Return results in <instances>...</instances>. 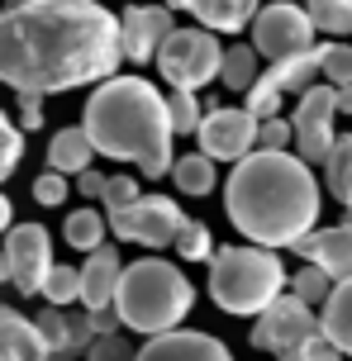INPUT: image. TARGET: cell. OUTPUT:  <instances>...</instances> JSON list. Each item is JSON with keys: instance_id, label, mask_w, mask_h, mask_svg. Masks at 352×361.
<instances>
[{"instance_id": "d590c367", "label": "cell", "mask_w": 352, "mask_h": 361, "mask_svg": "<svg viewBox=\"0 0 352 361\" xmlns=\"http://www.w3.org/2000/svg\"><path fill=\"white\" fill-rule=\"evenodd\" d=\"M296 147V128L291 119H267L257 128V152H291Z\"/></svg>"}, {"instance_id": "d6986e66", "label": "cell", "mask_w": 352, "mask_h": 361, "mask_svg": "<svg viewBox=\"0 0 352 361\" xmlns=\"http://www.w3.org/2000/svg\"><path fill=\"white\" fill-rule=\"evenodd\" d=\"M91 157L95 147L91 138H86V128H57L53 143H48V171H57V176H81V171H91Z\"/></svg>"}, {"instance_id": "603a6c76", "label": "cell", "mask_w": 352, "mask_h": 361, "mask_svg": "<svg viewBox=\"0 0 352 361\" xmlns=\"http://www.w3.org/2000/svg\"><path fill=\"white\" fill-rule=\"evenodd\" d=\"M219 81L229 90H238V95H248V90L262 81V57L253 43H233V48H224V72Z\"/></svg>"}, {"instance_id": "2e32d148", "label": "cell", "mask_w": 352, "mask_h": 361, "mask_svg": "<svg viewBox=\"0 0 352 361\" xmlns=\"http://www.w3.org/2000/svg\"><path fill=\"white\" fill-rule=\"evenodd\" d=\"M119 281H124V262H119V252H114V247L91 252L86 267H81V309H86V314H105V309H114Z\"/></svg>"}, {"instance_id": "30bf717a", "label": "cell", "mask_w": 352, "mask_h": 361, "mask_svg": "<svg viewBox=\"0 0 352 361\" xmlns=\"http://www.w3.org/2000/svg\"><path fill=\"white\" fill-rule=\"evenodd\" d=\"M334 119H338V90L334 86H315L310 95H300L296 114H291V128H296V157L310 171L329 166V157H334V147H338Z\"/></svg>"}, {"instance_id": "8fae6325", "label": "cell", "mask_w": 352, "mask_h": 361, "mask_svg": "<svg viewBox=\"0 0 352 361\" xmlns=\"http://www.w3.org/2000/svg\"><path fill=\"white\" fill-rule=\"evenodd\" d=\"M257 119L248 114L243 105H214L205 109V124H200V152L210 162H248L257 152Z\"/></svg>"}, {"instance_id": "ac0fdd59", "label": "cell", "mask_w": 352, "mask_h": 361, "mask_svg": "<svg viewBox=\"0 0 352 361\" xmlns=\"http://www.w3.org/2000/svg\"><path fill=\"white\" fill-rule=\"evenodd\" d=\"M181 10H190L195 15V24L200 29H210V34H238V29H253V19H257V5L253 0H186Z\"/></svg>"}, {"instance_id": "44dd1931", "label": "cell", "mask_w": 352, "mask_h": 361, "mask_svg": "<svg viewBox=\"0 0 352 361\" xmlns=\"http://www.w3.org/2000/svg\"><path fill=\"white\" fill-rule=\"evenodd\" d=\"M105 233H110V219H105V209H95V204L72 209L67 224H62V238H67V247H76V252H100L105 247Z\"/></svg>"}, {"instance_id": "4dcf8cb0", "label": "cell", "mask_w": 352, "mask_h": 361, "mask_svg": "<svg viewBox=\"0 0 352 361\" xmlns=\"http://www.w3.org/2000/svg\"><path fill=\"white\" fill-rule=\"evenodd\" d=\"M319 67L334 90L352 86V43H319Z\"/></svg>"}, {"instance_id": "ba28073f", "label": "cell", "mask_w": 352, "mask_h": 361, "mask_svg": "<svg viewBox=\"0 0 352 361\" xmlns=\"http://www.w3.org/2000/svg\"><path fill=\"white\" fill-rule=\"evenodd\" d=\"M110 219V233L119 243H138V247H176V233L186 228V214L181 204L171 195H143L138 204L119 209V214H105Z\"/></svg>"}, {"instance_id": "f1b7e54d", "label": "cell", "mask_w": 352, "mask_h": 361, "mask_svg": "<svg viewBox=\"0 0 352 361\" xmlns=\"http://www.w3.org/2000/svg\"><path fill=\"white\" fill-rule=\"evenodd\" d=\"M167 119H171V133L186 138V133H200L205 124V105L195 95H186V90H167Z\"/></svg>"}, {"instance_id": "8992f818", "label": "cell", "mask_w": 352, "mask_h": 361, "mask_svg": "<svg viewBox=\"0 0 352 361\" xmlns=\"http://www.w3.org/2000/svg\"><path fill=\"white\" fill-rule=\"evenodd\" d=\"M157 72L167 81L171 90H186V95H195L200 86L210 81H219L224 72V43L210 29H176L167 38V48L157 57Z\"/></svg>"}, {"instance_id": "7a4b0ae2", "label": "cell", "mask_w": 352, "mask_h": 361, "mask_svg": "<svg viewBox=\"0 0 352 361\" xmlns=\"http://www.w3.org/2000/svg\"><path fill=\"white\" fill-rule=\"evenodd\" d=\"M224 214L248 247H296L324 214V190L296 152H253L224 176Z\"/></svg>"}, {"instance_id": "f35d334b", "label": "cell", "mask_w": 352, "mask_h": 361, "mask_svg": "<svg viewBox=\"0 0 352 361\" xmlns=\"http://www.w3.org/2000/svg\"><path fill=\"white\" fill-rule=\"evenodd\" d=\"M19 128L24 133L43 128V95H19Z\"/></svg>"}, {"instance_id": "b9f144b4", "label": "cell", "mask_w": 352, "mask_h": 361, "mask_svg": "<svg viewBox=\"0 0 352 361\" xmlns=\"http://www.w3.org/2000/svg\"><path fill=\"white\" fill-rule=\"evenodd\" d=\"M15 228V204H10V195L0 190V233H10Z\"/></svg>"}, {"instance_id": "9a60e30c", "label": "cell", "mask_w": 352, "mask_h": 361, "mask_svg": "<svg viewBox=\"0 0 352 361\" xmlns=\"http://www.w3.org/2000/svg\"><path fill=\"white\" fill-rule=\"evenodd\" d=\"M138 361H233V352H229L214 333L176 328V333L148 338V343L138 347Z\"/></svg>"}, {"instance_id": "ab89813d", "label": "cell", "mask_w": 352, "mask_h": 361, "mask_svg": "<svg viewBox=\"0 0 352 361\" xmlns=\"http://www.w3.org/2000/svg\"><path fill=\"white\" fill-rule=\"evenodd\" d=\"M105 180H110V176H105V171H95V166H91V171H81V176H76L81 200H105Z\"/></svg>"}, {"instance_id": "83f0119b", "label": "cell", "mask_w": 352, "mask_h": 361, "mask_svg": "<svg viewBox=\"0 0 352 361\" xmlns=\"http://www.w3.org/2000/svg\"><path fill=\"white\" fill-rule=\"evenodd\" d=\"M43 300H48L53 309L81 305V267H67V262H57L53 276H48V286H43Z\"/></svg>"}, {"instance_id": "3957f363", "label": "cell", "mask_w": 352, "mask_h": 361, "mask_svg": "<svg viewBox=\"0 0 352 361\" xmlns=\"http://www.w3.org/2000/svg\"><path fill=\"white\" fill-rule=\"evenodd\" d=\"M81 128L100 157L133 162L138 176H171L176 166V133L167 119V90H157L143 76H110L105 86L91 90Z\"/></svg>"}, {"instance_id": "52a82bcc", "label": "cell", "mask_w": 352, "mask_h": 361, "mask_svg": "<svg viewBox=\"0 0 352 361\" xmlns=\"http://www.w3.org/2000/svg\"><path fill=\"white\" fill-rule=\"evenodd\" d=\"M253 48H257L262 62H291V57L315 53V24L305 15V5H291V0H277V5H257V19H253Z\"/></svg>"}, {"instance_id": "74e56055", "label": "cell", "mask_w": 352, "mask_h": 361, "mask_svg": "<svg viewBox=\"0 0 352 361\" xmlns=\"http://www.w3.org/2000/svg\"><path fill=\"white\" fill-rule=\"evenodd\" d=\"M86 361H138V352L129 347L124 333H110V338H95V343H91Z\"/></svg>"}, {"instance_id": "e0dca14e", "label": "cell", "mask_w": 352, "mask_h": 361, "mask_svg": "<svg viewBox=\"0 0 352 361\" xmlns=\"http://www.w3.org/2000/svg\"><path fill=\"white\" fill-rule=\"evenodd\" d=\"M0 361H53L38 324L10 305H0Z\"/></svg>"}, {"instance_id": "4316f807", "label": "cell", "mask_w": 352, "mask_h": 361, "mask_svg": "<svg viewBox=\"0 0 352 361\" xmlns=\"http://www.w3.org/2000/svg\"><path fill=\"white\" fill-rule=\"evenodd\" d=\"M324 180H329V190L348 204V214H352V133L338 138L334 157H329V166H324Z\"/></svg>"}, {"instance_id": "d6a6232c", "label": "cell", "mask_w": 352, "mask_h": 361, "mask_svg": "<svg viewBox=\"0 0 352 361\" xmlns=\"http://www.w3.org/2000/svg\"><path fill=\"white\" fill-rule=\"evenodd\" d=\"M24 162V128L0 109V185L15 176V166Z\"/></svg>"}, {"instance_id": "8d00e7d4", "label": "cell", "mask_w": 352, "mask_h": 361, "mask_svg": "<svg viewBox=\"0 0 352 361\" xmlns=\"http://www.w3.org/2000/svg\"><path fill=\"white\" fill-rule=\"evenodd\" d=\"M67 195H72V180H67V176H57V171H43V176H34V200L43 204V209L67 204Z\"/></svg>"}, {"instance_id": "f546056e", "label": "cell", "mask_w": 352, "mask_h": 361, "mask_svg": "<svg viewBox=\"0 0 352 361\" xmlns=\"http://www.w3.org/2000/svg\"><path fill=\"white\" fill-rule=\"evenodd\" d=\"M291 295H296L300 305H310V309H324L329 295H334V281H329L319 267H300L296 276H291Z\"/></svg>"}, {"instance_id": "f6af8a7d", "label": "cell", "mask_w": 352, "mask_h": 361, "mask_svg": "<svg viewBox=\"0 0 352 361\" xmlns=\"http://www.w3.org/2000/svg\"><path fill=\"white\" fill-rule=\"evenodd\" d=\"M277 361H305V357H300V352H296V357H277Z\"/></svg>"}, {"instance_id": "ee69618b", "label": "cell", "mask_w": 352, "mask_h": 361, "mask_svg": "<svg viewBox=\"0 0 352 361\" xmlns=\"http://www.w3.org/2000/svg\"><path fill=\"white\" fill-rule=\"evenodd\" d=\"M5 281H15V271H10V257H5V247H0V286Z\"/></svg>"}, {"instance_id": "4fadbf2b", "label": "cell", "mask_w": 352, "mask_h": 361, "mask_svg": "<svg viewBox=\"0 0 352 361\" xmlns=\"http://www.w3.org/2000/svg\"><path fill=\"white\" fill-rule=\"evenodd\" d=\"M176 29H181V24H171V5H129V10L119 15V48H124V62H138V67L157 62Z\"/></svg>"}, {"instance_id": "e575fe53", "label": "cell", "mask_w": 352, "mask_h": 361, "mask_svg": "<svg viewBox=\"0 0 352 361\" xmlns=\"http://www.w3.org/2000/svg\"><path fill=\"white\" fill-rule=\"evenodd\" d=\"M143 200V190H138V176H110L105 180V214H119V209H129V204H138Z\"/></svg>"}, {"instance_id": "484cf974", "label": "cell", "mask_w": 352, "mask_h": 361, "mask_svg": "<svg viewBox=\"0 0 352 361\" xmlns=\"http://www.w3.org/2000/svg\"><path fill=\"white\" fill-rule=\"evenodd\" d=\"M34 324H38V333H43V343H48V352H53V361H72L76 328H72V314H67V309L43 305V314H38Z\"/></svg>"}, {"instance_id": "7402d4cb", "label": "cell", "mask_w": 352, "mask_h": 361, "mask_svg": "<svg viewBox=\"0 0 352 361\" xmlns=\"http://www.w3.org/2000/svg\"><path fill=\"white\" fill-rule=\"evenodd\" d=\"M315 76H324V67H319V48L305 53V57H291V62L267 67V81H272L281 95H310V90H315Z\"/></svg>"}, {"instance_id": "d4e9b609", "label": "cell", "mask_w": 352, "mask_h": 361, "mask_svg": "<svg viewBox=\"0 0 352 361\" xmlns=\"http://www.w3.org/2000/svg\"><path fill=\"white\" fill-rule=\"evenodd\" d=\"M305 15L315 24V34H329L334 43L352 38V0H310Z\"/></svg>"}, {"instance_id": "277c9868", "label": "cell", "mask_w": 352, "mask_h": 361, "mask_svg": "<svg viewBox=\"0 0 352 361\" xmlns=\"http://www.w3.org/2000/svg\"><path fill=\"white\" fill-rule=\"evenodd\" d=\"M195 305V286L162 257H138L124 267L119 295H114V314L119 324L143 333V338H162L186 324V314Z\"/></svg>"}, {"instance_id": "5b68a950", "label": "cell", "mask_w": 352, "mask_h": 361, "mask_svg": "<svg viewBox=\"0 0 352 361\" xmlns=\"http://www.w3.org/2000/svg\"><path fill=\"white\" fill-rule=\"evenodd\" d=\"M205 290H210V300L224 314H233V319H262L281 295H291V276H286L277 252L248 247V243H238V247L229 243L210 262Z\"/></svg>"}, {"instance_id": "60d3db41", "label": "cell", "mask_w": 352, "mask_h": 361, "mask_svg": "<svg viewBox=\"0 0 352 361\" xmlns=\"http://www.w3.org/2000/svg\"><path fill=\"white\" fill-rule=\"evenodd\" d=\"M300 357H305V361H343V352H338V347L329 343L324 333H319V338H315V343H310V347H305Z\"/></svg>"}, {"instance_id": "9c48e42d", "label": "cell", "mask_w": 352, "mask_h": 361, "mask_svg": "<svg viewBox=\"0 0 352 361\" xmlns=\"http://www.w3.org/2000/svg\"><path fill=\"white\" fill-rule=\"evenodd\" d=\"M253 347L272 352V357H296L319 338V314L310 305H300L296 295H281L277 305L267 309L262 319H253Z\"/></svg>"}, {"instance_id": "7bdbcfd3", "label": "cell", "mask_w": 352, "mask_h": 361, "mask_svg": "<svg viewBox=\"0 0 352 361\" xmlns=\"http://www.w3.org/2000/svg\"><path fill=\"white\" fill-rule=\"evenodd\" d=\"M338 114H352V86L338 90Z\"/></svg>"}, {"instance_id": "5bb4252c", "label": "cell", "mask_w": 352, "mask_h": 361, "mask_svg": "<svg viewBox=\"0 0 352 361\" xmlns=\"http://www.w3.org/2000/svg\"><path fill=\"white\" fill-rule=\"evenodd\" d=\"M291 252L305 257V267H319L334 286L352 281V219L334 224V228H315L310 238H300Z\"/></svg>"}, {"instance_id": "6da1fadb", "label": "cell", "mask_w": 352, "mask_h": 361, "mask_svg": "<svg viewBox=\"0 0 352 361\" xmlns=\"http://www.w3.org/2000/svg\"><path fill=\"white\" fill-rule=\"evenodd\" d=\"M119 62V15L95 0H19L0 19V81L15 95L105 86Z\"/></svg>"}, {"instance_id": "7c38bea8", "label": "cell", "mask_w": 352, "mask_h": 361, "mask_svg": "<svg viewBox=\"0 0 352 361\" xmlns=\"http://www.w3.org/2000/svg\"><path fill=\"white\" fill-rule=\"evenodd\" d=\"M5 257H10V271H15L10 286L19 295H43V286H48V276L57 267L53 262V233L43 224H15L5 233Z\"/></svg>"}, {"instance_id": "ffe728a7", "label": "cell", "mask_w": 352, "mask_h": 361, "mask_svg": "<svg viewBox=\"0 0 352 361\" xmlns=\"http://www.w3.org/2000/svg\"><path fill=\"white\" fill-rule=\"evenodd\" d=\"M319 333H324V338H329V343L352 361V281L334 286L329 305L319 309Z\"/></svg>"}, {"instance_id": "836d02e7", "label": "cell", "mask_w": 352, "mask_h": 361, "mask_svg": "<svg viewBox=\"0 0 352 361\" xmlns=\"http://www.w3.org/2000/svg\"><path fill=\"white\" fill-rule=\"evenodd\" d=\"M281 100H286V95H281V90L272 86V81H267V72H262V81H257L253 90H248L243 109H248V114H253L257 124H267V119H281Z\"/></svg>"}, {"instance_id": "bcb514c9", "label": "cell", "mask_w": 352, "mask_h": 361, "mask_svg": "<svg viewBox=\"0 0 352 361\" xmlns=\"http://www.w3.org/2000/svg\"><path fill=\"white\" fill-rule=\"evenodd\" d=\"M0 19H5V10H0Z\"/></svg>"}, {"instance_id": "cb8c5ba5", "label": "cell", "mask_w": 352, "mask_h": 361, "mask_svg": "<svg viewBox=\"0 0 352 361\" xmlns=\"http://www.w3.org/2000/svg\"><path fill=\"white\" fill-rule=\"evenodd\" d=\"M171 180H176L181 195H210V190L219 185V171H214V162H210L205 152H186V157H176V166H171Z\"/></svg>"}, {"instance_id": "1f68e13d", "label": "cell", "mask_w": 352, "mask_h": 361, "mask_svg": "<svg viewBox=\"0 0 352 361\" xmlns=\"http://www.w3.org/2000/svg\"><path fill=\"white\" fill-rule=\"evenodd\" d=\"M214 238H210V228H205L200 219H186V228L176 233V257H186V262H214Z\"/></svg>"}]
</instances>
